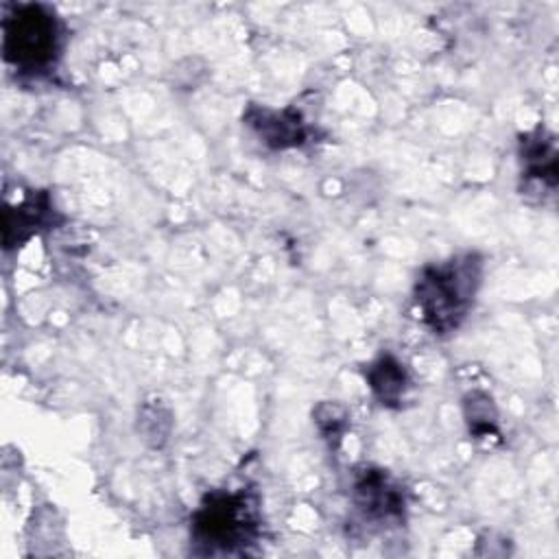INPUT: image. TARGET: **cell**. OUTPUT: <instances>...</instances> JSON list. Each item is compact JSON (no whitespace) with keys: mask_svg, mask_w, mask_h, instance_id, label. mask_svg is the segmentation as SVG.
Instances as JSON below:
<instances>
[{"mask_svg":"<svg viewBox=\"0 0 559 559\" xmlns=\"http://www.w3.org/2000/svg\"><path fill=\"white\" fill-rule=\"evenodd\" d=\"M483 258L465 251L430 262L419 271L413 286V304L419 321L432 334H450L467 319L483 284Z\"/></svg>","mask_w":559,"mask_h":559,"instance_id":"1","label":"cell"},{"mask_svg":"<svg viewBox=\"0 0 559 559\" xmlns=\"http://www.w3.org/2000/svg\"><path fill=\"white\" fill-rule=\"evenodd\" d=\"M260 528V498L253 489H216L190 515V544L199 555H240L258 542Z\"/></svg>","mask_w":559,"mask_h":559,"instance_id":"2","label":"cell"},{"mask_svg":"<svg viewBox=\"0 0 559 559\" xmlns=\"http://www.w3.org/2000/svg\"><path fill=\"white\" fill-rule=\"evenodd\" d=\"M63 46V24L52 7L41 2L11 4L2 15V55L22 74H44L55 68Z\"/></svg>","mask_w":559,"mask_h":559,"instance_id":"3","label":"cell"},{"mask_svg":"<svg viewBox=\"0 0 559 559\" xmlns=\"http://www.w3.org/2000/svg\"><path fill=\"white\" fill-rule=\"evenodd\" d=\"M352 502L362 520L376 524H400L406 515L404 487L386 469L373 465L356 469Z\"/></svg>","mask_w":559,"mask_h":559,"instance_id":"4","label":"cell"},{"mask_svg":"<svg viewBox=\"0 0 559 559\" xmlns=\"http://www.w3.org/2000/svg\"><path fill=\"white\" fill-rule=\"evenodd\" d=\"M242 120L260 138L262 144L275 151L299 148L312 138L310 124L293 107L271 109L264 105H249L242 114Z\"/></svg>","mask_w":559,"mask_h":559,"instance_id":"5","label":"cell"},{"mask_svg":"<svg viewBox=\"0 0 559 559\" xmlns=\"http://www.w3.org/2000/svg\"><path fill=\"white\" fill-rule=\"evenodd\" d=\"M522 181L526 192H550L557 188V142L555 135L537 127L520 140Z\"/></svg>","mask_w":559,"mask_h":559,"instance_id":"6","label":"cell"},{"mask_svg":"<svg viewBox=\"0 0 559 559\" xmlns=\"http://www.w3.org/2000/svg\"><path fill=\"white\" fill-rule=\"evenodd\" d=\"M55 207L48 192L31 190L17 205L4 207V227H2V242L4 249L20 247L41 229L55 225Z\"/></svg>","mask_w":559,"mask_h":559,"instance_id":"7","label":"cell"},{"mask_svg":"<svg viewBox=\"0 0 559 559\" xmlns=\"http://www.w3.org/2000/svg\"><path fill=\"white\" fill-rule=\"evenodd\" d=\"M365 380L373 397L386 408L402 406L411 391L408 367L393 354H380L371 360L365 369Z\"/></svg>","mask_w":559,"mask_h":559,"instance_id":"8","label":"cell"},{"mask_svg":"<svg viewBox=\"0 0 559 559\" xmlns=\"http://www.w3.org/2000/svg\"><path fill=\"white\" fill-rule=\"evenodd\" d=\"M463 415L469 435L476 441H489L498 439V411L493 406V400L483 391H472L463 400Z\"/></svg>","mask_w":559,"mask_h":559,"instance_id":"9","label":"cell"},{"mask_svg":"<svg viewBox=\"0 0 559 559\" xmlns=\"http://www.w3.org/2000/svg\"><path fill=\"white\" fill-rule=\"evenodd\" d=\"M314 424L319 428V432L323 435V439H328L332 445H338V441L343 439L345 435V428H347V411L336 404V402H321L314 413Z\"/></svg>","mask_w":559,"mask_h":559,"instance_id":"10","label":"cell"}]
</instances>
